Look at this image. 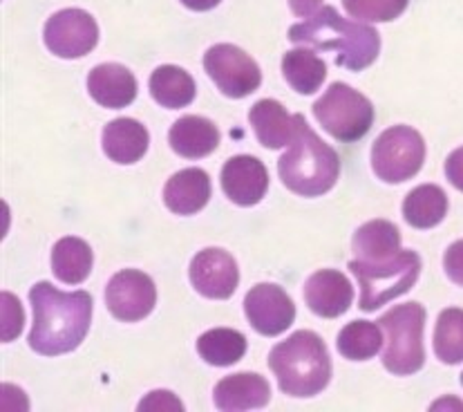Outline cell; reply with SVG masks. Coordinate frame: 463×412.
<instances>
[{
	"label": "cell",
	"instance_id": "obj_37",
	"mask_svg": "<svg viewBox=\"0 0 463 412\" xmlns=\"http://www.w3.org/2000/svg\"><path fill=\"white\" fill-rule=\"evenodd\" d=\"M461 383H463V372H461Z\"/></svg>",
	"mask_w": 463,
	"mask_h": 412
},
{
	"label": "cell",
	"instance_id": "obj_7",
	"mask_svg": "<svg viewBox=\"0 0 463 412\" xmlns=\"http://www.w3.org/2000/svg\"><path fill=\"white\" fill-rule=\"evenodd\" d=\"M314 115L325 132L343 144L363 139L374 124V106L365 94L347 83H332L314 103Z\"/></svg>",
	"mask_w": 463,
	"mask_h": 412
},
{
	"label": "cell",
	"instance_id": "obj_22",
	"mask_svg": "<svg viewBox=\"0 0 463 412\" xmlns=\"http://www.w3.org/2000/svg\"><path fill=\"white\" fill-rule=\"evenodd\" d=\"M354 254L367 263H385L401 251V231L390 220H372L358 226L352 240Z\"/></svg>",
	"mask_w": 463,
	"mask_h": 412
},
{
	"label": "cell",
	"instance_id": "obj_35",
	"mask_svg": "<svg viewBox=\"0 0 463 412\" xmlns=\"http://www.w3.org/2000/svg\"><path fill=\"white\" fill-rule=\"evenodd\" d=\"M222 0H182L184 7L193 9V12H209V9L217 7Z\"/></svg>",
	"mask_w": 463,
	"mask_h": 412
},
{
	"label": "cell",
	"instance_id": "obj_30",
	"mask_svg": "<svg viewBox=\"0 0 463 412\" xmlns=\"http://www.w3.org/2000/svg\"><path fill=\"white\" fill-rule=\"evenodd\" d=\"M410 0H343L345 12L365 23L396 21L408 9Z\"/></svg>",
	"mask_w": 463,
	"mask_h": 412
},
{
	"label": "cell",
	"instance_id": "obj_20",
	"mask_svg": "<svg viewBox=\"0 0 463 412\" xmlns=\"http://www.w3.org/2000/svg\"><path fill=\"white\" fill-rule=\"evenodd\" d=\"M168 144L179 158L202 159L220 146V130L211 120L186 115L168 130Z\"/></svg>",
	"mask_w": 463,
	"mask_h": 412
},
{
	"label": "cell",
	"instance_id": "obj_36",
	"mask_svg": "<svg viewBox=\"0 0 463 412\" xmlns=\"http://www.w3.org/2000/svg\"><path fill=\"white\" fill-rule=\"evenodd\" d=\"M446 406H459V408L463 410V404H461V401H439V404H434V406H432V410H437V408H446Z\"/></svg>",
	"mask_w": 463,
	"mask_h": 412
},
{
	"label": "cell",
	"instance_id": "obj_23",
	"mask_svg": "<svg viewBox=\"0 0 463 412\" xmlns=\"http://www.w3.org/2000/svg\"><path fill=\"white\" fill-rule=\"evenodd\" d=\"M92 249L81 238H61L52 249V272L65 285H81L92 272Z\"/></svg>",
	"mask_w": 463,
	"mask_h": 412
},
{
	"label": "cell",
	"instance_id": "obj_34",
	"mask_svg": "<svg viewBox=\"0 0 463 412\" xmlns=\"http://www.w3.org/2000/svg\"><path fill=\"white\" fill-rule=\"evenodd\" d=\"M320 5H323V0H289L291 12H294L298 18L314 16L320 9Z\"/></svg>",
	"mask_w": 463,
	"mask_h": 412
},
{
	"label": "cell",
	"instance_id": "obj_8",
	"mask_svg": "<svg viewBox=\"0 0 463 412\" xmlns=\"http://www.w3.org/2000/svg\"><path fill=\"white\" fill-rule=\"evenodd\" d=\"M425 162V141L421 132L410 126H392L381 132L372 146V168L387 184L412 179Z\"/></svg>",
	"mask_w": 463,
	"mask_h": 412
},
{
	"label": "cell",
	"instance_id": "obj_27",
	"mask_svg": "<svg viewBox=\"0 0 463 412\" xmlns=\"http://www.w3.org/2000/svg\"><path fill=\"white\" fill-rule=\"evenodd\" d=\"M197 352L215 368L235 366L247 354V336L231 328L209 330L197 339Z\"/></svg>",
	"mask_w": 463,
	"mask_h": 412
},
{
	"label": "cell",
	"instance_id": "obj_21",
	"mask_svg": "<svg viewBox=\"0 0 463 412\" xmlns=\"http://www.w3.org/2000/svg\"><path fill=\"white\" fill-rule=\"evenodd\" d=\"M148 130L130 117H121L103 128V153L117 164L139 162L148 150Z\"/></svg>",
	"mask_w": 463,
	"mask_h": 412
},
{
	"label": "cell",
	"instance_id": "obj_6",
	"mask_svg": "<svg viewBox=\"0 0 463 412\" xmlns=\"http://www.w3.org/2000/svg\"><path fill=\"white\" fill-rule=\"evenodd\" d=\"M349 272L356 276L361 287V301L358 307L363 311H374L408 293L417 285L421 276V255L417 251H399L394 258L385 263H367V260H352Z\"/></svg>",
	"mask_w": 463,
	"mask_h": 412
},
{
	"label": "cell",
	"instance_id": "obj_11",
	"mask_svg": "<svg viewBox=\"0 0 463 412\" xmlns=\"http://www.w3.org/2000/svg\"><path fill=\"white\" fill-rule=\"evenodd\" d=\"M106 305L121 323H137L150 316L157 305V287L148 273L124 269L108 283Z\"/></svg>",
	"mask_w": 463,
	"mask_h": 412
},
{
	"label": "cell",
	"instance_id": "obj_25",
	"mask_svg": "<svg viewBox=\"0 0 463 412\" xmlns=\"http://www.w3.org/2000/svg\"><path fill=\"white\" fill-rule=\"evenodd\" d=\"M448 213V196L437 184H421L403 200V217L414 229H432Z\"/></svg>",
	"mask_w": 463,
	"mask_h": 412
},
{
	"label": "cell",
	"instance_id": "obj_17",
	"mask_svg": "<svg viewBox=\"0 0 463 412\" xmlns=\"http://www.w3.org/2000/svg\"><path fill=\"white\" fill-rule=\"evenodd\" d=\"M88 92L99 106L119 110L137 99V79L119 63H101L88 77Z\"/></svg>",
	"mask_w": 463,
	"mask_h": 412
},
{
	"label": "cell",
	"instance_id": "obj_4",
	"mask_svg": "<svg viewBox=\"0 0 463 412\" xmlns=\"http://www.w3.org/2000/svg\"><path fill=\"white\" fill-rule=\"evenodd\" d=\"M278 173L282 184L300 197H320L332 191L340 175V158L336 150L325 144L305 117L300 115L294 141L289 150L278 159Z\"/></svg>",
	"mask_w": 463,
	"mask_h": 412
},
{
	"label": "cell",
	"instance_id": "obj_16",
	"mask_svg": "<svg viewBox=\"0 0 463 412\" xmlns=\"http://www.w3.org/2000/svg\"><path fill=\"white\" fill-rule=\"evenodd\" d=\"M271 399V386L255 372H238L220 378L213 390V401L224 412L264 408Z\"/></svg>",
	"mask_w": 463,
	"mask_h": 412
},
{
	"label": "cell",
	"instance_id": "obj_13",
	"mask_svg": "<svg viewBox=\"0 0 463 412\" xmlns=\"http://www.w3.org/2000/svg\"><path fill=\"white\" fill-rule=\"evenodd\" d=\"M191 283L202 296L213 301H226L235 293L240 283V269L233 255L224 249L209 247L193 258Z\"/></svg>",
	"mask_w": 463,
	"mask_h": 412
},
{
	"label": "cell",
	"instance_id": "obj_15",
	"mask_svg": "<svg viewBox=\"0 0 463 412\" xmlns=\"http://www.w3.org/2000/svg\"><path fill=\"white\" fill-rule=\"evenodd\" d=\"M305 302L320 319H338L352 307L354 287L336 269H320L305 285Z\"/></svg>",
	"mask_w": 463,
	"mask_h": 412
},
{
	"label": "cell",
	"instance_id": "obj_18",
	"mask_svg": "<svg viewBox=\"0 0 463 412\" xmlns=\"http://www.w3.org/2000/svg\"><path fill=\"white\" fill-rule=\"evenodd\" d=\"M211 177L202 168H184L164 187V202L175 216H195L211 200Z\"/></svg>",
	"mask_w": 463,
	"mask_h": 412
},
{
	"label": "cell",
	"instance_id": "obj_24",
	"mask_svg": "<svg viewBox=\"0 0 463 412\" xmlns=\"http://www.w3.org/2000/svg\"><path fill=\"white\" fill-rule=\"evenodd\" d=\"M282 74L296 92L314 94L327 79V63L314 50L300 45L282 56Z\"/></svg>",
	"mask_w": 463,
	"mask_h": 412
},
{
	"label": "cell",
	"instance_id": "obj_9",
	"mask_svg": "<svg viewBox=\"0 0 463 412\" xmlns=\"http://www.w3.org/2000/svg\"><path fill=\"white\" fill-rule=\"evenodd\" d=\"M204 70L220 92L229 99L249 97L262 83L258 63L247 52L231 43H220L206 50Z\"/></svg>",
	"mask_w": 463,
	"mask_h": 412
},
{
	"label": "cell",
	"instance_id": "obj_32",
	"mask_svg": "<svg viewBox=\"0 0 463 412\" xmlns=\"http://www.w3.org/2000/svg\"><path fill=\"white\" fill-rule=\"evenodd\" d=\"M139 410H184V404L168 390H155L139 404Z\"/></svg>",
	"mask_w": 463,
	"mask_h": 412
},
{
	"label": "cell",
	"instance_id": "obj_2",
	"mask_svg": "<svg viewBox=\"0 0 463 412\" xmlns=\"http://www.w3.org/2000/svg\"><path fill=\"white\" fill-rule=\"evenodd\" d=\"M294 45H309L320 52H336V63L352 72L370 68L381 52V34L367 23L343 18L334 7H320L305 23L289 30Z\"/></svg>",
	"mask_w": 463,
	"mask_h": 412
},
{
	"label": "cell",
	"instance_id": "obj_3",
	"mask_svg": "<svg viewBox=\"0 0 463 412\" xmlns=\"http://www.w3.org/2000/svg\"><path fill=\"white\" fill-rule=\"evenodd\" d=\"M269 368L278 377L282 395L316 397L329 386L332 359L327 345L316 331L300 330L278 343L269 354Z\"/></svg>",
	"mask_w": 463,
	"mask_h": 412
},
{
	"label": "cell",
	"instance_id": "obj_29",
	"mask_svg": "<svg viewBox=\"0 0 463 412\" xmlns=\"http://www.w3.org/2000/svg\"><path fill=\"white\" fill-rule=\"evenodd\" d=\"M434 354L448 366L463 361V310L459 307H448L439 314L434 328Z\"/></svg>",
	"mask_w": 463,
	"mask_h": 412
},
{
	"label": "cell",
	"instance_id": "obj_28",
	"mask_svg": "<svg viewBox=\"0 0 463 412\" xmlns=\"http://www.w3.org/2000/svg\"><path fill=\"white\" fill-rule=\"evenodd\" d=\"M338 352L349 361H367L376 357L383 345V334L379 323L370 321H354L347 323L338 334Z\"/></svg>",
	"mask_w": 463,
	"mask_h": 412
},
{
	"label": "cell",
	"instance_id": "obj_26",
	"mask_svg": "<svg viewBox=\"0 0 463 412\" xmlns=\"http://www.w3.org/2000/svg\"><path fill=\"white\" fill-rule=\"evenodd\" d=\"M150 94L155 101L168 110L186 108L195 99V81L191 74L177 65H162L150 74Z\"/></svg>",
	"mask_w": 463,
	"mask_h": 412
},
{
	"label": "cell",
	"instance_id": "obj_10",
	"mask_svg": "<svg viewBox=\"0 0 463 412\" xmlns=\"http://www.w3.org/2000/svg\"><path fill=\"white\" fill-rule=\"evenodd\" d=\"M47 50L59 59H81L99 43V25L85 9H61L43 30Z\"/></svg>",
	"mask_w": 463,
	"mask_h": 412
},
{
	"label": "cell",
	"instance_id": "obj_31",
	"mask_svg": "<svg viewBox=\"0 0 463 412\" xmlns=\"http://www.w3.org/2000/svg\"><path fill=\"white\" fill-rule=\"evenodd\" d=\"M443 269L452 283L463 287V240H457L448 247L446 255H443Z\"/></svg>",
	"mask_w": 463,
	"mask_h": 412
},
{
	"label": "cell",
	"instance_id": "obj_1",
	"mask_svg": "<svg viewBox=\"0 0 463 412\" xmlns=\"http://www.w3.org/2000/svg\"><path fill=\"white\" fill-rule=\"evenodd\" d=\"M34 323L30 348L41 357H59L83 343L92 323V296L88 292H59L47 281L30 292Z\"/></svg>",
	"mask_w": 463,
	"mask_h": 412
},
{
	"label": "cell",
	"instance_id": "obj_33",
	"mask_svg": "<svg viewBox=\"0 0 463 412\" xmlns=\"http://www.w3.org/2000/svg\"><path fill=\"white\" fill-rule=\"evenodd\" d=\"M446 177L457 191L463 193V146L452 150L446 159Z\"/></svg>",
	"mask_w": 463,
	"mask_h": 412
},
{
	"label": "cell",
	"instance_id": "obj_5",
	"mask_svg": "<svg viewBox=\"0 0 463 412\" xmlns=\"http://www.w3.org/2000/svg\"><path fill=\"white\" fill-rule=\"evenodd\" d=\"M376 323L385 331L383 368L394 377H410L425 366V307L419 302L396 305Z\"/></svg>",
	"mask_w": 463,
	"mask_h": 412
},
{
	"label": "cell",
	"instance_id": "obj_14",
	"mask_svg": "<svg viewBox=\"0 0 463 412\" xmlns=\"http://www.w3.org/2000/svg\"><path fill=\"white\" fill-rule=\"evenodd\" d=\"M222 191L233 205L255 206L269 191V170L253 155H235L222 166Z\"/></svg>",
	"mask_w": 463,
	"mask_h": 412
},
{
	"label": "cell",
	"instance_id": "obj_19",
	"mask_svg": "<svg viewBox=\"0 0 463 412\" xmlns=\"http://www.w3.org/2000/svg\"><path fill=\"white\" fill-rule=\"evenodd\" d=\"M249 121H251L260 144L264 149L278 150L294 141L300 115H289L276 99H262L249 112Z\"/></svg>",
	"mask_w": 463,
	"mask_h": 412
},
{
	"label": "cell",
	"instance_id": "obj_12",
	"mask_svg": "<svg viewBox=\"0 0 463 412\" xmlns=\"http://www.w3.org/2000/svg\"><path fill=\"white\" fill-rule=\"evenodd\" d=\"M244 311L251 328L262 336H278L296 321V305L289 293L273 283H260L244 298Z\"/></svg>",
	"mask_w": 463,
	"mask_h": 412
}]
</instances>
